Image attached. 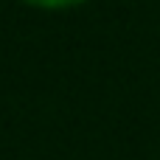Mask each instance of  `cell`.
<instances>
[{
  "label": "cell",
  "mask_w": 160,
  "mask_h": 160,
  "mask_svg": "<svg viewBox=\"0 0 160 160\" xmlns=\"http://www.w3.org/2000/svg\"><path fill=\"white\" fill-rule=\"evenodd\" d=\"M31 8H42V11H62V8H73V6H82L87 0H20Z\"/></svg>",
  "instance_id": "cell-1"
}]
</instances>
